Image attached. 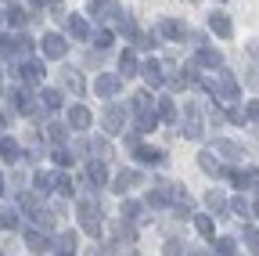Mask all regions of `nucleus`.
Listing matches in <instances>:
<instances>
[{
  "mask_svg": "<svg viewBox=\"0 0 259 256\" xmlns=\"http://www.w3.org/2000/svg\"><path fill=\"white\" fill-rule=\"evenodd\" d=\"M40 51H44V58H65V51H69V40H65L61 33H47V36L40 40Z\"/></svg>",
  "mask_w": 259,
  "mask_h": 256,
  "instance_id": "nucleus-12",
  "label": "nucleus"
},
{
  "mask_svg": "<svg viewBox=\"0 0 259 256\" xmlns=\"http://www.w3.org/2000/svg\"><path fill=\"white\" fill-rule=\"evenodd\" d=\"M87 180H90V184H97V188H101V184L108 180V170H105V163H101V159L87 163Z\"/></svg>",
  "mask_w": 259,
  "mask_h": 256,
  "instance_id": "nucleus-26",
  "label": "nucleus"
},
{
  "mask_svg": "<svg viewBox=\"0 0 259 256\" xmlns=\"http://www.w3.org/2000/svg\"><path fill=\"white\" fill-rule=\"evenodd\" d=\"M8 101H11V108L18 116H36L40 112V101H36V94H32V90H11Z\"/></svg>",
  "mask_w": 259,
  "mask_h": 256,
  "instance_id": "nucleus-7",
  "label": "nucleus"
},
{
  "mask_svg": "<svg viewBox=\"0 0 259 256\" xmlns=\"http://www.w3.org/2000/svg\"><path fill=\"white\" fill-rule=\"evenodd\" d=\"M209 29L220 36V40H231L234 36V25H231V18H227L223 11H216V15H209Z\"/></svg>",
  "mask_w": 259,
  "mask_h": 256,
  "instance_id": "nucleus-21",
  "label": "nucleus"
},
{
  "mask_svg": "<svg viewBox=\"0 0 259 256\" xmlns=\"http://www.w3.org/2000/svg\"><path fill=\"white\" fill-rule=\"evenodd\" d=\"M40 101H44V108H47V112H54V108H61V105H65L61 90H51V87H47V90H40Z\"/></svg>",
  "mask_w": 259,
  "mask_h": 256,
  "instance_id": "nucleus-34",
  "label": "nucleus"
},
{
  "mask_svg": "<svg viewBox=\"0 0 259 256\" xmlns=\"http://www.w3.org/2000/svg\"><path fill=\"white\" fill-rule=\"evenodd\" d=\"M141 69H137V54L134 51H122V58H119V76H137Z\"/></svg>",
  "mask_w": 259,
  "mask_h": 256,
  "instance_id": "nucleus-30",
  "label": "nucleus"
},
{
  "mask_svg": "<svg viewBox=\"0 0 259 256\" xmlns=\"http://www.w3.org/2000/svg\"><path fill=\"white\" fill-rule=\"evenodd\" d=\"M15 76H18L22 83H29V87H36V83L47 76V69H44V61H40V58H25L22 65L15 69Z\"/></svg>",
  "mask_w": 259,
  "mask_h": 256,
  "instance_id": "nucleus-9",
  "label": "nucleus"
},
{
  "mask_svg": "<svg viewBox=\"0 0 259 256\" xmlns=\"http://www.w3.org/2000/svg\"><path fill=\"white\" fill-rule=\"evenodd\" d=\"M65 87H69L72 94H83V80H79V72H65Z\"/></svg>",
  "mask_w": 259,
  "mask_h": 256,
  "instance_id": "nucleus-47",
  "label": "nucleus"
},
{
  "mask_svg": "<svg viewBox=\"0 0 259 256\" xmlns=\"http://www.w3.org/2000/svg\"><path fill=\"white\" fill-rule=\"evenodd\" d=\"M212 148L227 159V163H241V159H245V148L238 144V141H227V137H216L212 141Z\"/></svg>",
  "mask_w": 259,
  "mask_h": 256,
  "instance_id": "nucleus-15",
  "label": "nucleus"
},
{
  "mask_svg": "<svg viewBox=\"0 0 259 256\" xmlns=\"http://www.w3.org/2000/svg\"><path fill=\"white\" fill-rule=\"evenodd\" d=\"M173 202V188L169 184H155L151 191H148V206H155V209H166Z\"/></svg>",
  "mask_w": 259,
  "mask_h": 256,
  "instance_id": "nucleus-20",
  "label": "nucleus"
},
{
  "mask_svg": "<svg viewBox=\"0 0 259 256\" xmlns=\"http://www.w3.org/2000/svg\"><path fill=\"white\" fill-rule=\"evenodd\" d=\"M162 252H166V256H180V252H184V242H177V238H169L166 245H162Z\"/></svg>",
  "mask_w": 259,
  "mask_h": 256,
  "instance_id": "nucleus-50",
  "label": "nucleus"
},
{
  "mask_svg": "<svg viewBox=\"0 0 259 256\" xmlns=\"http://www.w3.org/2000/svg\"><path fill=\"white\" fill-rule=\"evenodd\" d=\"M187 256H212L209 249H187Z\"/></svg>",
  "mask_w": 259,
  "mask_h": 256,
  "instance_id": "nucleus-52",
  "label": "nucleus"
},
{
  "mask_svg": "<svg viewBox=\"0 0 259 256\" xmlns=\"http://www.w3.org/2000/svg\"><path fill=\"white\" fill-rule=\"evenodd\" d=\"M245 119L259 123V101H248V105H245Z\"/></svg>",
  "mask_w": 259,
  "mask_h": 256,
  "instance_id": "nucleus-51",
  "label": "nucleus"
},
{
  "mask_svg": "<svg viewBox=\"0 0 259 256\" xmlns=\"http://www.w3.org/2000/svg\"><path fill=\"white\" fill-rule=\"evenodd\" d=\"M25 245H29L32 252H47V249H51V238H47L44 231H36V228H29V231H25Z\"/></svg>",
  "mask_w": 259,
  "mask_h": 256,
  "instance_id": "nucleus-24",
  "label": "nucleus"
},
{
  "mask_svg": "<svg viewBox=\"0 0 259 256\" xmlns=\"http://www.w3.org/2000/svg\"><path fill=\"white\" fill-rule=\"evenodd\" d=\"M0 130H4V112H0Z\"/></svg>",
  "mask_w": 259,
  "mask_h": 256,
  "instance_id": "nucleus-57",
  "label": "nucleus"
},
{
  "mask_svg": "<svg viewBox=\"0 0 259 256\" xmlns=\"http://www.w3.org/2000/svg\"><path fill=\"white\" fill-rule=\"evenodd\" d=\"M76 238H79L76 231H61L58 235V252H72L76 249Z\"/></svg>",
  "mask_w": 259,
  "mask_h": 256,
  "instance_id": "nucleus-42",
  "label": "nucleus"
},
{
  "mask_svg": "<svg viewBox=\"0 0 259 256\" xmlns=\"http://www.w3.org/2000/svg\"><path fill=\"white\" fill-rule=\"evenodd\" d=\"M94 44L101 47V51H105V47H112V29H97V36H94Z\"/></svg>",
  "mask_w": 259,
  "mask_h": 256,
  "instance_id": "nucleus-49",
  "label": "nucleus"
},
{
  "mask_svg": "<svg viewBox=\"0 0 259 256\" xmlns=\"http://www.w3.org/2000/svg\"><path fill=\"white\" fill-rule=\"evenodd\" d=\"M231 180L234 188H241V191H259V170L255 166H241V170H231Z\"/></svg>",
  "mask_w": 259,
  "mask_h": 256,
  "instance_id": "nucleus-10",
  "label": "nucleus"
},
{
  "mask_svg": "<svg viewBox=\"0 0 259 256\" xmlns=\"http://www.w3.org/2000/svg\"><path fill=\"white\" fill-rule=\"evenodd\" d=\"M141 72H144V80H148L151 87H162V83H166V72H162V65H158V61H144V65H141Z\"/></svg>",
  "mask_w": 259,
  "mask_h": 256,
  "instance_id": "nucleus-25",
  "label": "nucleus"
},
{
  "mask_svg": "<svg viewBox=\"0 0 259 256\" xmlns=\"http://www.w3.org/2000/svg\"><path fill=\"white\" fill-rule=\"evenodd\" d=\"M54 191H61V195H72V177L65 173V170L54 173Z\"/></svg>",
  "mask_w": 259,
  "mask_h": 256,
  "instance_id": "nucleus-40",
  "label": "nucleus"
},
{
  "mask_svg": "<svg viewBox=\"0 0 259 256\" xmlns=\"http://www.w3.org/2000/svg\"><path fill=\"white\" fill-rule=\"evenodd\" d=\"M90 123H94V116H90L87 105H72L69 108V126L72 130H90Z\"/></svg>",
  "mask_w": 259,
  "mask_h": 256,
  "instance_id": "nucleus-22",
  "label": "nucleus"
},
{
  "mask_svg": "<svg viewBox=\"0 0 259 256\" xmlns=\"http://www.w3.org/2000/svg\"><path fill=\"white\" fill-rule=\"evenodd\" d=\"M205 202H209V209H212V213H220V216L227 213V199H223V191H220V188H212V191H209Z\"/></svg>",
  "mask_w": 259,
  "mask_h": 256,
  "instance_id": "nucleus-36",
  "label": "nucleus"
},
{
  "mask_svg": "<svg viewBox=\"0 0 259 256\" xmlns=\"http://www.w3.org/2000/svg\"><path fill=\"white\" fill-rule=\"evenodd\" d=\"M155 33H158V36H166V40H184V36H187V29H184V22H177V18H162Z\"/></svg>",
  "mask_w": 259,
  "mask_h": 256,
  "instance_id": "nucleus-19",
  "label": "nucleus"
},
{
  "mask_svg": "<svg viewBox=\"0 0 259 256\" xmlns=\"http://www.w3.org/2000/svg\"><path fill=\"white\" fill-rule=\"evenodd\" d=\"M4 191H8V184H4V177H0V195H4Z\"/></svg>",
  "mask_w": 259,
  "mask_h": 256,
  "instance_id": "nucleus-56",
  "label": "nucleus"
},
{
  "mask_svg": "<svg viewBox=\"0 0 259 256\" xmlns=\"http://www.w3.org/2000/svg\"><path fill=\"white\" fill-rule=\"evenodd\" d=\"M134 47H137V51H151V47H158V33H134Z\"/></svg>",
  "mask_w": 259,
  "mask_h": 256,
  "instance_id": "nucleus-38",
  "label": "nucleus"
},
{
  "mask_svg": "<svg viewBox=\"0 0 259 256\" xmlns=\"http://www.w3.org/2000/svg\"><path fill=\"white\" fill-rule=\"evenodd\" d=\"M4 18H8V25H11V29H22L29 15H25V8H22V4H11V8L4 11Z\"/></svg>",
  "mask_w": 259,
  "mask_h": 256,
  "instance_id": "nucleus-33",
  "label": "nucleus"
},
{
  "mask_svg": "<svg viewBox=\"0 0 259 256\" xmlns=\"http://www.w3.org/2000/svg\"><path fill=\"white\" fill-rule=\"evenodd\" d=\"M101 126H105V134H122L126 130V105L108 101V108L101 112Z\"/></svg>",
  "mask_w": 259,
  "mask_h": 256,
  "instance_id": "nucleus-6",
  "label": "nucleus"
},
{
  "mask_svg": "<svg viewBox=\"0 0 259 256\" xmlns=\"http://www.w3.org/2000/svg\"><path fill=\"white\" fill-rule=\"evenodd\" d=\"M231 209H234L238 216H252V202H248V199H241V195H238V199H231Z\"/></svg>",
  "mask_w": 259,
  "mask_h": 256,
  "instance_id": "nucleus-44",
  "label": "nucleus"
},
{
  "mask_svg": "<svg viewBox=\"0 0 259 256\" xmlns=\"http://www.w3.org/2000/svg\"><path fill=\"white\" fill-rule=\"evenodd\" d=\"M119 87H122V76H119V72H101V76L94 80L97 98H115V94H119Z\"/></svg>",
  "mask_w": 259,
  "mask_h": 256,
  "instance_id": "nucleus-11",
  "label": "nucleus"
},
{
  "mask_svg": "<svg viewBox=\"0 0 259 256\" xmlns=\"http://www.w3.org/2000/svg\"><path fill=\"white\" fill-rule=\"evenodd\" d=\"M141 184V173L137 170H119L115 177H112V191H119V195H126L130 188H137Z\"/></svg>",
  "mask_w": 259,
  "mask_h": 256,
  "instance_id": "nucleus-18",
  "label": "nucleus"
},
{
  "mask_svg": "<svg viewBox=\"0 0 259 256\" xmlns=\"http://www.w3.org/2000/svg\"><path fill=\"white\" fill-rule=\"evenodd\" d=\"M198 166H202L209 177H231V166H223V155H220L216 148H205V152L198 155Z\"/></svg>",
  "mask_w": 259,
  "mask_h": 256,
  "instance_id": "nucleus-8",
  "label": "nucleus"
},
{
  "mask_svg": "<svg viewBox=\"0 0 259 256\" xmlns=\"http://www.w3.org/2000/svg\"><path fill=\"white\" fill-rule=\"evenodd\" d=\"M241 242H245V249H248L252 256H259V228L245 224V228H241Z\"/></svg>",
  "mask_w": 259,
  "mask_h": 256,
  "instance_id": "nucleus-29",
  "label": "nucleus"
},
{
  "mask_svg": "<svg viewBox=\"0 0 259 256\" xmlns=\"http://www.w3.org/2000/svg\"><path fill=\"white\" fill-rule=\"evenodd\" d=\"M173 206H177V213H184V216H194L191 209H194V202H191V195L184 188H173Z\"/></svg>",
  "mask_w": 259,
  "mask_h": 256,
  "instance_id": "nucleus-27",
  "label": "nucleus"
},
{
  "mask_svg": "<svg viewBox=\"0 0 259 256\" xmlns=\"http://www.w3.org/2000/svg\"><path fill=\"white\" fill-rule=\"evenodd\" d=\"M69 130H72L69 123H51V126H47V137H51L54 144H61L65 137H69Z\"/></svg>",
  "mask_w": 259,
  "mask_h": 256,
  "instance_id": "nucleus-39",
  "label": "nucleus"
},
{
  "mask_svg": "<svg viewBox=\"0 0 259 256\" xmlns=\"http://www.w3.org/2000/svg\"><path fill=\"white\" fill-rule=\"evenodd\" d=\"M0 159H4L8 166H18L22 159H25V152H22V144H18V141H11V137H0Z\"/></svg>",
  "mask_w": 259,
  "mask_h": 256,
  "instance_id": "nucleus-17",
  "label": "nucleus"
},
{
  "mask_svg": "<svg viewBox=\"0 0 259 256\" xmlns=\"http://www.w3.org/2000/svg\"><path fill=\"white\" fill-rule=\"evenodd\" d=\"M29 54H32V40L25 33H15V36L0 33V58H29Z\"/></svg>",
  "mask_w": 259,
  "mask_h": 256,
  "instance_id": "nucleus-5",
  "label": "nucleus"
},
{
  "mask_svg": "<svg viewBox=\"0 0 259 256\" xmlns=\"http://www.w3.org/2000/svg\"><path fill=\"white\" fill-rule=\"evenodd\" d=\"M15 228H18V209L0 206V231H15Z\"/></svg>",
  "mask_w": 259,
  "mask_h": 256,
  "instance_id": "nucleus-35",
  "label": "nucleus"
},
{
  "mask_svg": "<svg viewBox=\"0 0 259 256\" xmlns=\"http://www.w3.org/2000/svg\"><path fill=\"white\" fill-rule=\"evenodd\" d=\"M61 256H72V252H61Z\"/></svg>",
  "mask_w": 259,
  "mask_h": 256,
  "instance_id": "nucleus-58",
  "label": "nucleus"
},
{
  "mask_svg": "<svg viewBox=\"0 0 259 256\" xmlns=\"http://www.w3.org/2000/svg\"><path fill=\"white\" fill-rule=\"evenodd\" d=\"M134 159H137L141 166H162V163H166V152H162V148H148V144H137L134 148Z\"/></svg>",
  "mask_w": 259,
  "mask_h": 256,
  "instance_id": "nucleus-14",
  "label": "nucleus"
},
{
  "mask_svg": "<svg viewBox=\"0 0 259 256\" xmlns=\"http://www.w3.org/2000/svg\"><path fill=\"white\" fill-rule=\"evenodd\" d=\"M65 33L72 40H90V25H87L83 15H65Z\"/></svg>",
  "mask_w": 259,
  "mask_h": 256,
  "instance_id": "nucleus-16",
  "label": "nucleus"
},
{
  "mask_svg": "<svg viewBox=\"0 0 259 256\" xmlns=\"http://www.w3.org/2000/svg\"><path fill=\"white\" fill-rule=\"evenodd\" d=\"M18 209H22V213H25L29 220H36L40 228H51V224H54V213L40 206L36 191H22V195H18Z\"/></svg>",
  "mask_w": 259,
  "mask_h": 256,
  "instance_id": "nucleus-3",
  "label": "nucleus"
},
{
  "mask_svg": "<svg viewBox=\"0 0 259 256\" xmlns=\"http://www.w3.org/2000/svg\"><path fill=\"white\" fill-rule=\"evenodd\" d=\"M122 220H126V224H134V220H141V202H134V199H126V202H122Z\"/></svg>",
  "mask_w": 259,
  "mask_h": 256,
  "instance_id": "nucleus-41",
  "label": "nucleus"
},
{
  "mask_svg": "<svg viewBox=\"0 0 259 256\" xmlns=\"http://www.w3.org/2000/svg\"><path fill=\"white\" fill-rule=\"evenodd\" d=\"M76 213H79V224H83V231L87 235H101V206H97L90 195H83L79 199V206H76Z\"/></svg>",
  "mask_w": 259,
  "mask_h": 256,
  "instance_id": "nucleus-4",
  "label": "nucleus"
},
{
  "mask_svg": "<svg viewBox=\"0 0 259 256\" xmlns=\"http://www.w3.org/2000/svg\"><path fill=\"white\" fill-rule=\"evenodd\" d=\"M216 256H238V242L234 238H216Z\"/></svg>",
  "mask_w": 259,
  "mask_h": 256,
  "instance_id": "nucleus-43",
  "label": "nucleus"
},
{
  "mask_svg": "<svg viewBox=\"0 0 259 256\" xmlns=\"http://www.w3.org/2000/svg\"><path fill=\"white\" fill-rule=\"evenodd\" d=\"M29 4H32V8H44V4H47V0H29Z\"/></svg>",
  "mask_w": 259,
  "mask_h": 256,
  "instance_id": "nucleus-54",
  "label": "nucleus"
},
{
  "mask_svg": "<svg viewBox=\"0 0 259 256\" xmlns=\"http://www.w3.org/2000/svg\"><path fill=\"white\" fill-rule=\"evenodd\" d=\"M32 191H36V195L54 191V173H32Z\"/></svg>",
  "mask_w": 259,
  "mask_h": 256,
  "instance_id": "nucleus-32",
  "label": "nucleus"
},
{
  "mask_svg": "<svg viewBox=\"0 0 259 256\" xmlns=\"http://www.w3.org/2000/svg\"><path fill=\"white\" fill-rule=\"evenodd\" d=\"M202 87L212 94V101H220V105H234V101H241V83L234 80V72H227V69H220L212 80H202Z\"/></svg>",
  "mask_w": 259,
  "mask_h": 256,
  "instance_id": "nucleus-1",
  "label": "nucleus"
},
{
  "mask_svg": "<svg viewBox=\"0 0 259 256\" xmlns=\"http://www.w3.org/2000/svg\"><path fill=\"white\" fill-rule=\"evenodd\" d=\"M90 152H94V155H101V159H108V155H112L108 141H101V137H94V141H90Z\"/></svg>",
  "mask_w": 259,
  "mask_h": 256,
  "instance_id": "nucleus-46",
  "label": "nucleus"
},
{
  "mask_svg": "<svg viewBox=\"0 0 259 256\" xmlns=\"http://www.w3.org/2000/svg\"><path fill=\"white\" fill-rule=\"evenodd\" d=\"M180 134L187 141H202L205 134V119H202V108L194 101H184V112H180Z\"/></svg>",
  "mask_w": 259,
  "mask_h": 256,
  "instance_id": "nucleus-2",
  "label": "nucleus"
},
{
  "mask_svg": "<svg viewBox=\"0 0 259 256\" xmlns=\"http://www.w3.org/2000/svg\"><path fill=\"white\" fill-rule=\"evenodd\" d=\"M194 228H198V235H202L205 242H212V235H216V224H212V216H205V213H194Z\"/></svg>",
  "mask_w": 259,
  "mask_h": 256,
  "instance_id": "nucleus-28",
  "label": "nucleus"
},
{
  "mask_svg": "<svg viewBox=\"0 0 259 256\" xmlns=\"http://www.w3.org/2000/svg\"><path fill=\"white\" fill-rule=\"evenodd\" d=\"M198 65L205 69H223V54L216 47H198Z\"/></svg>",
  "mask_w": 259,
  "mask_h": 256,
  "instance_id": "nucleus-23",
  "label": "nucleus"
},
{
  "mask_svg": "<svg viewBox=\"0 0 259 256\" xmlns=\"http://www.w3.org/2000/svg\"><path fill=\"white\" fill-rule=\"evenodd\" d=\"M54 163L58 166H72V152L69 148H54Z\"/></svg>",
  "mask_w": 259,
  "mask_h": 256,
  "instance_id": "nucleus-48",
  "label": "nucleus"
},
{
  "mask_svg": "<svg viewBox=\"0 0 259 256\" xmlns=\"http://www.w3.org/2000/svg\"><path fill=\"white\" fill-rule=\"evenodd\" d=\"M90 15H94L97 22H112V18H119L122 11H119L115 0H90Z\"/></svg>",
  "mask_w": 259,
  "mask_h": 256,
  "instance_id": "nucleus-13",
  "label": "nucleus"
},
{
  "mask_svg": "<svg viewBox=\"0 0 259 256\" xmlns=\"http://www.w3.org/2000/svg\"><path fill=\"white\" fill-rule=\"evenodd\" d=\"M158 126V112L151 108V112H137V134H151Z\"/></svg>",
  "mask_w": 259,
  "mask_h": 256,
  "instance_id": "nucleus-31",
  "label": "nucleus"
},
{
  "mask_svg": "<svg viewBox=\"0 0 259 256\" xmlns=\"http://www.w3.org/2000/svg\"><path fill=\"white\" fill-rule=\"evenodd\" d=\"M252 216H259V199H255V202H252Z\"/></svg>",
  "mask_w": 259,
  "mask_h": 256,
  "instance_id": "nucleus-55",
  "label": "nucleus"
},
{
  "mask_svg": "<svg viewBox=\"0 0 259 256\" xmlns=\"http://www.w3.org/2000/svg\"><path fill=\"white\" fill-rule=\"evenodd\" d=\"M130 108H134V112H151V108H155V101H151V94H148V90H141V94H134Z\"/></svg>",
  "mask_w": 259,
  "mask_h": 256,
  "instance_id": "nucleus-37",
  "label": "nucleus"
},
{
  "mask_svg": "<svg viewBox=\"0 0 259 256\" xmlns=\"http://www.w3.org/2000/svg\"><path fill=\"white\" fill-rule=\"evenodd\" d=\"M0 256H4V252H0Z\"/></svg>",
  "mask_w": 259,
  "mask_h": 256,
  "instance_id": "nucleus-59",
  "label": "nucleus"
},
{
  "mask_svg": "<svg viewBox=\"0 0 259 256\" xmlns=\"http://www.w3.org/2000/svg\"><path fill=\"white\" fill-rule=\"evenodd\" d=\"M177 108H173V98H158V119H173Z\"/></svg>",
  "mask_w": 259,
  "mask_h": 256,
  "instance_id": "nucleus-45",
  "label": "nucleus"
},
{
  "mask_svg": "<svg viewBox=\"0 0 259 256\" xmlns=\"http://www.w3.org/2000/svg\"><path fill=\"white\" fill-rule=\"evenodd\" d=\"M248 54H252V58H259V40H252V44H248Z\"/></svg>",
  "mask_w": 259,
  "mask_h": 256,
  "instance_id": "nucleus-53",
  "label": "nucleus"
}]
</instances>
